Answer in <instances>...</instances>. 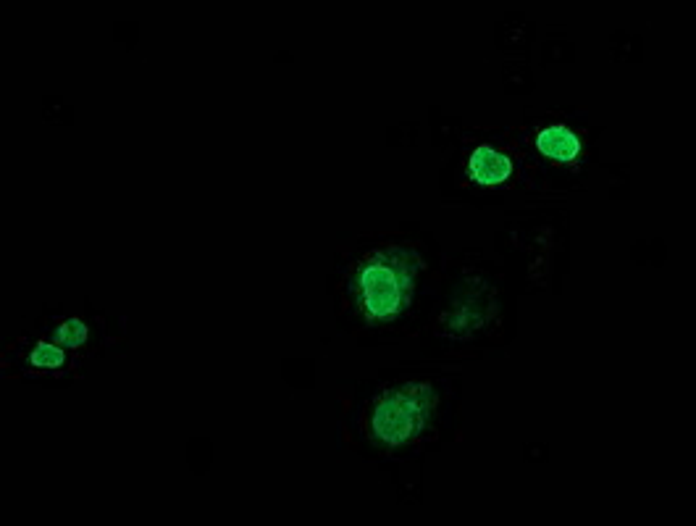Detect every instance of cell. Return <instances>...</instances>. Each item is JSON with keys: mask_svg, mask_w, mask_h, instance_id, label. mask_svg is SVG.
<instances>
[{"mask_svg": "<svg viewBox=\"0 0 696 526\" xmlns=\"http://www.w3.org/2000/svg\"><path fill=\"white\" fill-rule=\"evenodd\" d=\"M431 411V390L426 384L418 387H402V390L387 392L384 398L376 403L371 419L373 437L394 448V445H405L421 432L426 424V416Z\"/></svg>", "mask_w": 696, "mask_h": 526, "instance_id": "cell-2", "label": "cell"}, {"mask_svg": "<svg viewBox=\"0 0 696 526\" xmlns=\"http://www.w3.org/2000/svg\"><path fill=\"white\" fill-rule=\"evenodd\" d=\"M536 148L542 150L549 161H557V164H568L581 153V143L578 137L565 127H547L539 132L536 137Z\"/></svg>", "mask_w": 696, "mask_h": 526, "instance_id": "cell-4", "label": "cell"}, {"mask_svg": "<svg viewBox=\"0 0 696 526\" xmlns=\"http://www.w3.org/2000/svg\"><path fill=\"white\" fill-rule=\"evenodd\" d=\"M413 287L410 258L402 250L376 253L358 271V303L371 321H389L405 308Z\"/></svg>", "mask_w": 696, "mask_h": 526, "instance_id": "cell-1", "label": "cell"}, {"mask_svg": "<svg viewBox=\"0 0 696 526\" xmlns=\"http://www.w3.org/2000/svg\"><path fill=\"white\" fill-rule=\"evenodd\" d=\"M56 340H58V345H64V348H79V345L87 340V327L77 319L64 321V324L58 327Z\"/></svg>", "mask_w": 696, "mask_h": 526, "instance_id": "cell-6", "label": "cell"}, {"mask_svg": "<svg viewBox=\"0 0 696 526\" xmlns=\"http://www.w3.org/2000/svg\"><path fill=\"white\" fill-rule=\"evenodd\" d=\"M29 361H32V366H37V369H58V366H64L66 356H64V348H61V345L40 342Z\"/></svg>", "mask_w": 696, "mask_h": 526, "instance_id": "cell-5", "label": "cell"}, {"mask_svg": "<svg viewBox=\"0 0 696 526\" xmlns=\"http://www.w3.org/2000/svg\"><path fill=\"white\" fill-rule=\"evenodd\" d=\"M513 171L510 158L502 156L500 150L489 148V145H481L476 148V153L471 156V177L479 182V185H502Z\"/></svg>", "mask_w": 696, "mask_h": 526, "instance_id": "cell-3", "label": "cell"}]
</instances>
